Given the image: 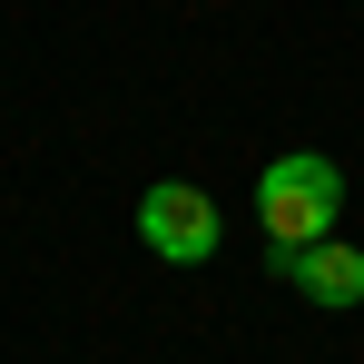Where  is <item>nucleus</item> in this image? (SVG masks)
<instances>
[{
    "label": "nucleus",
    "instance_id": "obj_1",
    "mask_svg": "<svg viewBox=\"0 0 364 364\" xmlns=\"http://www.w3.org/2000/svg\"><path fill=\"white\" fill-rule=\"evenodd\" d=\"M335 217H345V168H335V158H315V148L266 158V178H256V227H266V246L305 256V246L335 237Z\"/></svg>",
    "mask_w": 364,
    "mask_h": 364
},
{
    "label": "nucleus",
    "instance_id": "obj_3",
    "mask_svg": "<svg viewBox=\"0 0 364 364\" xmlns=\"http://www.w3.org/2000/svg\"><path fill=\"white\" fill-rule=\"evenodd\" d=\"M286 286H296L305 305H364V246H345V237H325V246H305V256H286Z\"/></svg>",
    "mask_w": 364,
    "mask_h": 364
},
{
    "label": "nucleus",
    "instance_id": "obj_2",
    "mask_svg": "<svg viewBox=\"0 0 364 364\" xmlns=\"http://www.w3.org/2000/svg\"><path fill=\"white\" fill-rule=\"evenodd\" d=\"M138 237H148V256H168V266H207L217 237H227V217H217V197H207V187L158 178L148 197H138Z\"/></svg>",
    "mask_w": 364,
    "mask_h": 364
}]
</instances>
